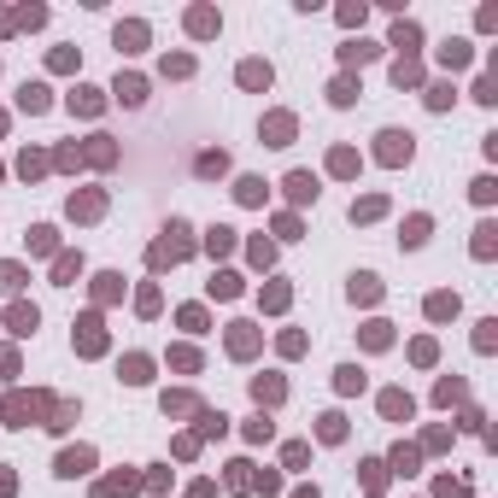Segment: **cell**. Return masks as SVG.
Segmentation results:
<instances>
[{
  "label": "cell",
  "mask_w": 498,
  "mask_h": 498,
  "mask_svg": "<svg viewBox=\"0 0 498 498\" xmlns=\"http://www.w3.org/2000/svg\"><path fill=\"white\" fill-rule=\"evenodd\" d=\"M381 158H387V165H398V158H410V135L387 129V135H381Z\"/></svg>",
  "instance_id": "6da1fadb"
},
{
  "label": "cell",
  "mask_w": 498,
  "mask_h": 498,
  "mask_svg": "<svg viewBox=\"0 0 498 498\" xmlns=\"http://www.w3.org/2000/svg\"><path fill=\"white\" fill-rule=\"evenodd\" d=\"M141 94H147L141 77H118V100H123V106H141Z\"/></svg>",
  "instance_id": "7a4b0ae2"
},
{
  "label": "cell",
  "mask_w": 498,
  "mask_h": 498,
  "mask_svg": "<svg viewBox=\"0 0 498 498\" xmlns=\"http://www.w3.org/2000/svg\"><path fill=\"white\" fill-rule=\"evenodd\" d=\"M18 106H24V111H47V89H42V82H24Z\"/></svg>",
  "instance_id": "3957f363"
},
{
  "label": "cell",
  "mask_w": 498,
  "mask_h": 498,
  "mask_svg": "<svg viewBox=\"0 0 498 498\" xmlns=\"http://www.w3.org/2000/svg\"><path fill=\"white\" fill-rule=\"evenodd\" d=\"M89 463H94V452H65L59 457V475H82Z\"/></svg>",
  "instance_id": "277c9868"
},
{
  "label": "cell",
  "mask_w": 498,
  "mask_h": 498,
  "mask_svg": "<svg viewBox=\"0 0 498 498\" xmlns=\"http://www.w3.org/2000/svg\"><path fill=\"white\" fill-rule=\"evenodd\" d=\"M241 82H246V89H270V65H258V59L241 65Z\"/></svg>",
  "instance_id": "5b68a950"
},
{
  "label": "cell",
  "mask_w": 498,
  "mask_h": 498,
  "mask_svg": "<svg viewBox=\"0 0 498 498\" xmlns=\"http://www.w3.org/2000/svg\"><path fill=\"white\" fill-rule=\"evenodd\" d=\"M252 393H258V405H276V398H282V381H276V376H258Z\"/></svg>",
  "instance_id": "8992f818"
},
{
  "label": "cell",
  "mask_w": 498,
  "mask_h": 498,
  "mask_svg": "<svg viewBox=\"0 0 498 498\" xmlns=\"http://www.w3.org/2000/svg\"><path fill=\"white\" fill-rule=\"evenodd\" d=\"M288 194H293V199H317V182H311L305 170H293V176H288Z\"/></svg>",
  "instance_id": "52a82bcc"
},
{
  "label": "cell",
  "mask_w": 498,
  "mask_h": 498,
  "mask_svg": "<svg viewBox=\"0 0 498 498\" xmlns=\"http://www.w3.org/2000/svg\"><path fill=\"white\" fill-rule=\"evenodd\" d=\"M288 135H293L288 118H270V147H288Z\"/></svg>",
  "instance_id": "ba28073f"
},
{
  "label": "cell",
  "mask_w": 498,
  "mask_h": 498,
  "mask_svg": "<svg viewBox=\"0 0 498 498\" xmlns=\"http://www.w3.org/2000/svg\"><path fill=\"white\" fill-rule=\"evenodd\" d=\"M12 329L30 334V329H35V311H30V305H12Z\"/></svg>",
  "instance_id": "9c48e42d"
},
{
  "label": "cell",
  "mask_w": 498,
  "mask_h": 498,
  "mask_svg": "<svg viewBox=\"0 0 498 498\" xmlns=\"http://www.w3.org/2000/svg\"><path fill=\"white\" fill-rule=\"evenodd\" d=\"M100 346H106V340H100V322L89 317V322H82V352H100Z\"/></svg>",
  "instance_id": "30bf717a"
},
{
  "label": "cell",
  "mask_w": 498,
  "mask_h": 498,
  "mask_svg": "<svg viewBox=\"0 0 498 498\" xmlns=\"http://www.w3.org/2000/svg\"><path fill=\"white\" fill-rule=\"evenodd\" d=\"M234 194H241L246 205H258V199H264V182H252V176H246V182H241V188H234Z\"/></svg>",
  "instance_id": "8fae6325"
},
{
  "label": "cell",
  "mask_w": 498,
  "mask_h": 498,
  "mask_svg": "<svg viewBox=\"0 0 498 498\" xmlns=\"http://www.w3.org/2000/svg\"><path fill=\"white\" fill-rule=\"evenodd\" d=\"M223 165H229V158H223V153H205V158H199V176H217Z\"/></svg>",
  "instance_id": "7c38bea8"
},
{
  "label": "cell",
  "mask_w": 498,
  "mask_h": 498,
  "mask_svg": "<svg viewBox=\"0 0 498 498\" xmlns=\"http://www.w3.org/2000/svg\"><path fill=\"white\" fill-rule=\"evenodd\" d=\"M18 282H24V270H18V264H0V288L12 293V288H18Z\"/></svg>",
  "instance_id": "4fadbf2b"
},
{
  "label": "cell",
  "mask_w": 498,
  "mask_h": 498,
  "mask_svg": "<svg viewBox=\"0 0 498 498\" xmlns=\"http://www.w3.org/2000/svg\"><path fill=\"white\" fill-rule=\"evenodd\" d=\"M358 387H364V376H358V369L346 364V369H340V393H358Z\"/></svg>",
  "instance_id": "5bb4252c"
},
{
  "label": "cell",
  "mask_w": 498,
  "mask_h": 498,
  "mask_svg": "<svg viewBox=\"0 0 498 498\" xmlns=\"http://www.w3.org/2000/svg\"><path fill=\"white\" fill-rule=\"evenodd\" d=\"M381 405H387V416H405V410H410V398H405V393H387Z\"/></svg>",
  "instance_id": "9a60e30c"
},
{
  "label": "cell",
  "mask_w": 498,
  "mask_h": 498,
  "mask_svg": "<svg viewBox=\"0 0 498 498\" xmlns=\"http://www.w3.org/2000/svg\"><path fill=\"white\" fill-rule=\"evenodd\" d=\"M0 123H6V118H0Z\"/></svg>",
  "instance_id": "2e32d148"
}]
</instances>
